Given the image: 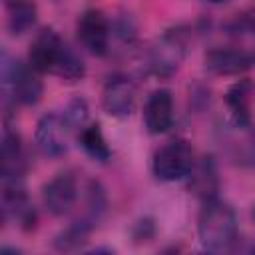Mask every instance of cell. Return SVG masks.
Segmentation results:
<instances>
[{"instance_id":"6da1fadb","label":"cell","mask_w":255,"mask_h":255,"mask_svg":"<svg viewBox=\"0 0 255 255\" xmlns=\"http://www.w3.org/2000/svg\"><path fill=\"white\" fill-rule=\"evenodd\" d=\"M197 235L209 251L227 249L237 237V215L233 207L217 197L205 199L197 217Z\"/></svg>"},{"instance_id":"7a4b0ae2","label":"cell","mask_w":255,"mask_h":255,"mask_svg":"<svg viewBox=\"0 0 255 255\" xmlns=\"http://www.w3.org/2000/svg\"><path fill=\"white\" fill-rule=\"evenodd\" d=\"M187 54V34L179 28L165 30L147 50V70L157 78L173 76Z\"/></svg>"},{"instance_id":"3957f363","label":"cell","mask_w":255,"mask_h":255,"mask_svg":"<svg viewBox=\"0 0 255 255\" xmlns=\"http://www.w3.org/2000/svg\"><path fill=\"white\" fill-rule=\"evenodd\" d=\"M2 78H4V92L14 102L24 104V106H32L40 100L42 82L38 80V72L30 64L28 66L20 64V62H10L8 64L6 56H4Z\"/></svg>"},{"instance_id":"277c9868","label":"cell","mask_w":255,"mask_h":255,"mask_svg":"<svg viewBox=\"0 0 255 255\" xmlns=\"http://www.w3.org/2000/svg\"><path fill=\"white\" fill-rule=\"evenodd\" d=\"M193 151L187 141L177 139L163 145L153 155V173L161 181H179L185 179L193 167Z\"/></svg>"},{"instance_id":"5b68a950","label":"cell","mask_w":255,"mask_h":255,"mask_svg":"<svg viewBox=\"0 0 255 255\" xmlns=\"http://www.w3.org/2000/svg\"><path fill=\"white\" fill-rule=\"evenodd\" d=\"M72 124L64 114H46L40 118L36 126V143L44 155L60 157L68 151L70 135H72Z\"/></svg>"},{"instance_id":"8992f818","label":"cell","mask_w":255,"mask_h":255,"mask_svg":"<svg viewBox=\"0 0 255 255\" xmlns=\"http://www.w3.org/2000/svg\"><path fill=\"white\" fill-rule=\"evenodd\" d=\"M135 84L128 76H114L102 92V106L114 118H128L135 108Z\"/></svg>"},{"instance_id":"52a82bcc","label":"cell","mask_w":255,"mask_h":255,"mask_svg":"<svg viewBox=\"0 0 255 255\" xmlns=\"http://www.w3.org/2000/svg\"><path fill=\"white\" fill-rule=\"evenodd\" d=\"M78 38L88 52L104 56L110 48V22L104 12L86 10L78 20Z\"/></svg>"},{"instance_id":"ba28073f","label":"cell","mask_w":255,"mask_h":255,"mask_svg":"<svg viewBox=\"0 0 255 255\" xmlns=\"http://www.w3.org/2000/svg\"><path fill=\"white\" fill-rule=\"evenodd\" d=\"M64 46H66L64 40L52 28H42L36 34V38H34V42L30 46V54H28L30 66L38 74H46V72L52 74V70H54Z\"/></svg>"},{"instance_id":"9c48e42d","label":"cell","mask_w":255,"mask_h":255,"mask_svg":"<svg viewBox=\"0 0 255 255\" xmlns=\"http://www.w3.org/2000/svg\"><path fill=\"white\" fill-rule=\"evenodd\" d=\"M76 197H78V183L72 173H58L54 179H50L44 185L42 191L46 209L56 217L68 213L74 207Z\"/></svg>"},{"instance_id":"30bf717a","label":"cell","mask_w":255,"mask_h":255,"mask_svg":"<svg viewBox=\"0 0 255 255\" xmlns=\"http://www.w3.org/2000/svg\"><path fill=\"white\" fill-rule=\"evenodd\" d=\"M143 122L149 133H165L173 126V96L169 90H155L149 94L143 108Z\"/></svg>"},{"instance_id":"8fae6325","label":"cell","mask_w":255,"mask_h":255,"mask_svg":"<svg viewBox=\"0 0 255 255\" xmlns=\"http://www.w3.org/2000/svg\"><path fill=\"white\" fill-rule=\"evenodd\" d=\"M253 56L239 48H213L205 54V68L217 76H233L249 70Z\"/></svg>"},{"instance_id":"7c38bea8","label":"cell","mask_w":255,"mask_h":255,"mask_svg":"<svg viewBox=\"0 0 255 255\" xmlns=\"http://www.w3.org/2000/svg\"><path fill=\"white\" fill-rule=\"evenodd\" d=\"M255 96V86L249 80H241L237 84H233L229 88V92L225 94V104L229 110V116L233 120L235 126L245 128L251 122V102Z\"/></svg>"},{"instance_id":"4fadbf2b","label":"cell","mask_w":255,"mask_h":255,"mask_svg":"<svg viewBox=\"0 0 255 255\" xmlns=\"http://www.w3.org/2000/svg\"><path fill=\"white\" fill-rule=\"evenodd\" d=\"M0 159H2V181H20L24 173V153H22L20 135L10 128H6L2 135Z\"/></svg>"},{"instance_id":"5bb4252c","label":"cell","mask_w":255,"mask_h":255,"mask_svg":"<svg viewBox=\"0 0 255 255\" xmlns=\"http://www.w3.org/2000/svg\"><path fill=\"white\" fill-rule=\"evenodd\" d=\"M187 177H189V189L197 197H201V199L215 197L219 179H217V167H215V161L211 155L195 161Z\"/></svg>"},{"instance_id":"9a60e30c","label":"cell","mask_w":255,"mask_h":255,"mask_svg":"<svg viewBox=\"0 0 255 255\" xmlns=\"http://www.w3.org/2000/svg\"><path fill=\"white\" fill-rule=\"evenodd\" d=\"M80 145L96 161H108L112 157L110 145L106 143V137H104V133H102L98 124L82 128V131H80Z\"/></svg>"},{"instance_id":"2e32d148","label":"cell","mask_w":255,"mask_h":255,"mask_svg":"<svg viewBox=\"0 0 255 255\" xmlns=\"http://www.w3.org/2000/svg\"><path fill=\"white\" fill-rule=\"evenodd\" d=\"M8 28L12 34H24L36 24V6L28 0H14L8 4Z\"/></svg>"},{"instance_id":"e0dca14e","label":"cell","mask_w":255,"mask_h":255,"mask_svg":"<svg viewBox=\"0 0 255 255\" xmlns=\"http://www.w3.org/2000/svg\"><path fill=\"white\" fill-rule=\"evenodd\" d=\"M52 74H56L58 78H62L66 82H78V80L84 78L86 66H84L82 58L72 48L64 46V50H62V54H60V58H58Z\"/></svg>"},{"instance_id":"ac0fdd59","label":"cell","mask_w":255,"mask_h":255,"mask_svg":"<svg viewBox=\"0 0 255 255\" xmlns=\"http://www.w3.org/2000/svg\"><path fill=\"white\" fill-rule=\"evenodd\" d=\"M90 229H92V223H88V221H76L74 225H70L64 233H60L56 237V247L58 249H74V247L82 245L86 241Z\"/></svg>"},{"instance_id":"d6986e66","label":"cell","mask_w":255,"mask_h":255,"mask_svg":"<svg viewBox=\"0 0 255 255\" xmlns=\"http://www.w3.org/2000/svg\"><path fill=\"white\" fill-rule=\"evenodd\" d=\"M64 116L68 118V122L72 124V128H80V126H84L86 120H88V104H86L82 98H76V100H72V102L68 104Z\"/></svg>"},{"instance_id":"ffe728a7","label":"cell","mask_w":255,"mask_h":255,"mask_svg":"<svg viewBox=\"0 0 255 255\" xmlns=\"http://www.w3.org/2000/svg\"><path fill=\"white\" fill-rule=\"evenodd\" d=\"M207 2H211V4H223V2H227V0H207Z\"/></svg>"}]
</instances>
